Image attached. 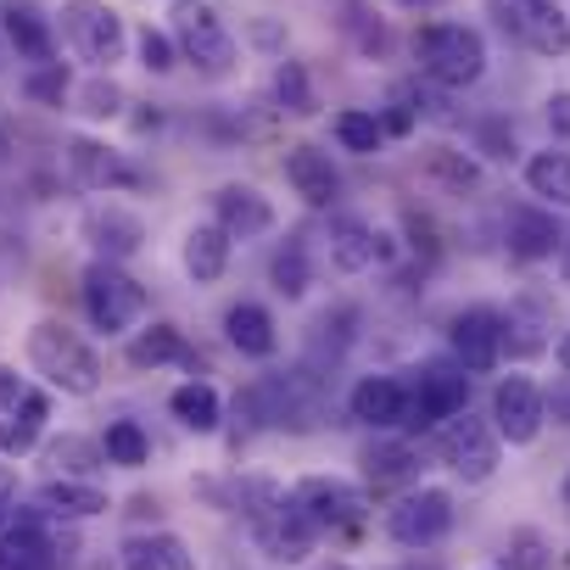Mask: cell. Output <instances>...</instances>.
<instances>
[{
	"label": "cell",
	"instance_id": "cell-29",
	"mask_svg": "<svg viewBox=\"0 0 570 570\" xmlns=\"http://www.w3.org/2000/svg\"><path fill=\"white\" fill-rule=\"evenodd\" d=\"M268 279H274V292H279V297H292V303L314 285V263H308V240H303V235H292V240H285V246L274 252Z\"/></svg>",
	"mask_w": 570,
	"mask_h": 570
},
{
	"label": "cell",
	"instance_id": "cell-21",
	"mask_svg": "<svg viewBox=\"0 0 570 570\" xmlns=\"http://www.w3.org/2000/svg\"><path fill=\"white\" fill-rule=\"evenodd\" d=\"M224 336H229V347L240 358H257V364L279 353V331H274V314L263 303H235L224 314Z\"/></svg>",
	"mask_w": 570,
	"mask_h": 570
},
{
	"label": "cell",
	"instance_id": "cell-24",
	"mask_svg": "<svg viewBox=\"0 0 570 570\" xmlns=\"http://www.w3.org/2000/svg\"><path fill=\"white\" fill-rule=\"evenodd\" d=\"M229 235L218 229V224H196L190 235H185V246H179V263H185V274L196 279V285H213V279H224V268H229Z\"/></svg>",
	"mask_w": 570,
	"mask_h": 570
},
{
	"label": "cell",
	"instance_id": "cell-31",
	"mask_svg": "<svg viewBox=\"0 0 570 570\" xmlns=\"http://www.w3.org/2000/svg\"><path fill=\"white\" fill-rule=\"evenodd\" d=\"M525 51H537V57H548V62H559V57H570V18L553 7V0H542L537 7V18H531V29H525V40H520Z\"/></svg>",
	"mask_w": 570,
	"mask_h": 570
},
{
	"label": "cell",
	"instance_id": "cell-14",
	"mask_svg": "<svg viewBox=\"0 0 570 570\" xmlns=\"http://www.w3.org/2000/svg\"><path fill=\"white\" fill-rule=\"evenodd\" d=\"M503 342H509V320H503L498 308H464V314H453V325H448L453 364L470 370V375L492 370V364L503 358Z\"/></svg>",
	"mask_w": 570,
	"mask_h": 570
},
{
	"label": "cell",
	"instance_id": "cell-13",
	"mask_svg": "<svg viewBox=\"0 0 570 570\" xmlns=\"http://www.w3.org/2000/svg\"><path fill=\"white\" fill-rule=\"evenodd\" d=\"M0 570H62V542L51 537L46 509H23L0 531Z\"/></svg>",
	"mask_w": 570,
	"mask_h": 570
},
{
	"label": "cell",
	"instance_id": "cell-19",
	"mask_svg": "<svg viewBox=\"0 0 570 570\" xmlns=\"http://www.w3.org/2000/svg\"><path fill=\"white\" fill-rule=\"evenodd\" d=\"M386 252H392V246H386V235H381V229H370L364 218H353V213L331 218V263H336L342 274H364V268H375Z\"/></svg>",
	"mask_w": 570,
	"mask_h": 570
},
{
	"label": "cell",
	"instance_id": "cell-1",
	"mask_svg": "<svg viewBox=\"0 0 570 570\" xmlns=\"http://www.w3.org/2000/svg\"><path fill=\"white\" fill-rule=\"evenodd\" d=\"M235 503H240V514H246V525H252V537L263 542L268 559H279V564H303L308 559L314 525L303 520V509L292 503V492H279L263 475H246L235 487Z\"/></svg>",
	"mask_w": 570,
	"mask_h": 570
},
{
	"label": "cell",
	"instance_id": "cell-3",
	"mask_svg": "<svg viewBox=\"0 0 570 570\" xmlns=\"http://www.w3.org/2000/svg\"><path fill=\"white\" fill-rule=\"evenodd\" d=\"M414 62L436 90H470L487 73V40L470 23H425L414 35Z\"/></svg>",
	"mask_w": 570,
	"mask_h": 570
},
{
	"label": "cell",
	"instance_id": "cell-44",
	"mask_svg": "<svg viewBox=\"0 0 570 570\" xmlns=\"http://www.w3.org/2000/svg\"><path fill=\"white\" fill-rule=\"evenodd\" d=\"M553 358H559V370H564V375H570V331H564V336H559V347H553Z\"/></svg>",
	"mask_w": 570,
	"mask_h": 570
},
{
	"label": "cell",
	"instance_id": "cell-33",
	"mask_svg": "<svg viewBox=\"0 0 570 570\" xmlns=\"http://www.w3.org/2000/svg\"><path fill=\"white\" fill-rule=\"evenodd\" d=\"M101 453H107V464H118V470H140V464L151 459V436L140 431V420H112V425L101 431Z\"/></svg>",
	"mask_w": 570,
	"mask_h": 570
},
{
	"label": "cell",
	"instance_id": "cell-15",
	"mask_svg": "<svg viewBox=\"0 0 570 570\" xmlns=\"http://www.w3.org/2000/svg\"><path fill=\"white\" fill-rule=\"evenodd\" d=\"M347 414L370 431H403L409 425V386L397 375H364L347 392Z\"/></svg>",
	"mask_w": 570,
	"mask_h": 570
},
{
	"label": "cell",
	"instance_id": "cell-36",
	"mask_svg": "<svg viewBox=\"0 0 570 570\" xmlns=\"http://www.w3.org/2000/svg\"><path fill=\"white\" fill-rule=\"evenodd\" d=\"M503 559H509V570H548V564H553V553H548L542 531H531V525L509 531V548H503Z\"/></svg>",
	"mask_w": 570,
	"mask_h": 570
},
{
	"label": "cell",
	"instance_id": "cell-17",
	"mask_svg": "<svg viewBox=\"0 0 570 570\" xmlns=\"http://www.w3.org/2000/svg\"><path fill=\"white\" fill-rule=\"evenodd\" d=\"M285 185H292L308 207H331L336 202V190H342V174L331 168V151H320V146H292L285 151Z\"/></svg>",
	"mask_w": 570,
	"mask_h": 570
},
{
	"label": "cell",
	"instance_id": "cell-26",
	"mask_svg": "<svg viewBox=\"0 0 570 570\" xmlns=\"http://www.w3.org/2000/svg\"><path fill=\"white\" fill-rule=\"evenodd\" d=\"M118 564L124 570H196V553L174 531H151V537H129Z\"/></svg>",
	"mask_w": 570,
	"mask_h": 570
},
{
	"label": "cell",
	"instance_id": "cell-28",
	"mask_svg": "<svg viewBox=\"0 0 570 570\" xmlns=\"http://www.w3.org/2000/svg\"><path fill=\"white\" fill-rule=\"evenodd\" d=\"M525 185L548 207H570V151H537V157H525Z\"/></svg>",
	"mask_w": 570,
	"mask_h": 570
},
{
	"label": "cell",
	"instance_id": "cell-6",
	"mask_svg": "<svg viewBox=\"0 0 570 570\" xmlns=\"http://www.w3.org/2000/svg\"><path fill=\"white\" fill-rule=\"evenodd\" d=\"M168 35H174L179 57L196 62L202 73H229V62H235V40H229L224 18L207 7V0H174Z\"/></svg>",
	"mask_w": 570,
	"mask_h": 570
},
{
	"label": "cell",
	"instance_id": "cell-10",
	"mask_svg": "<svg viewBox=\"0 0 570 570\" xmlns=\"http://www.w3.org/2000/svg\"><path fill=\"white\" fill-rule=\"evenodd\" d=\"M292 503L303 509V520L314 525V537L320 531H358L364 514H370L364 492L353 481H336V475H303L292 487Z\"/></svg>",
	"mask_w": 570,
	"mask_h": 570
},
{
	"label": "cell",
	"instance_id": "cell-4",
	"mask_svg": "<svg viewBox=\"0 0 570 570\" xmlns=\"http://www.w3.org/2000/svg\"><path fill=\"white\" fill-rule=\"evenodd\" d=\"M57 29H62L68 51H73L79 62H90L96 73H107V68L124 62V51H129V29H124V18L107 7V0H62Z\"/></svg>",
	"mask_w": 570,
	"mask_h": 570
},
{
	"label": "cell",
	"instance_id": "cell-50",
	"mask_svg": "<svg viewBox=\"0 0 570 570\" xmlns=\"http://www.w3.org/2000/svg\"><path fill=\"white\" fill-rule=\"evenodd\" d=\"M564 503H570V475H564Z\"/></svg>",
	"mask_w": 570,
	"mask_h": 570
},
{
	"label": "cell",
	"instance_id": "cell-7",
	"mask_svg": "<svg viewBox=\"0 0 570 570\" xmlns=\"http://www.w3.org/2000/svg\"><path fill=\"white\" fill-rule=\"evenodd\" d=\"M436 453H442V464H448L459 481L481 487V481H492L503 442H498L492 420H475V414L464 409V414H453V420L442 425V436H436Z\"/></svg>",
	"mask_w": 570,
	"mask_h": 570
},
{
	"label": "cell",
	"instance_id": "cell-8",
	"mask_svg": "<svg viewBox=\"0 0 570 570\" xmlns=\"http://www.w3.org/2000/svg\"><path fill=\"white\" fill-rule=\"evenodd\" d=\"M492 431H498V442H509V448H531L537 436H542V425H548V392L531 381V375H503L498 386H492Z\"/></svg>",
	"mask_w": 570,
	"mask_h": 570
},
{
	"label": "cell",
	"instance_id": "cell-38",
	"mask_svg": "<svg viewBox=\"0 0 570 570\" xmlns=\"http://www.w3.org/2000/svg\"><path fill=\"white\" fill-rule=\"evenodd\" d=\"M79 112H85V118H118V112H124V90H118L107 73H96V79L79 85Z\"/></svg>",
	"mask_w": 570,
	"mask_h": 570
},
{
	"label": "cell",
	"instance_id": "cell-27",
	"mask_svg": "<svg viewBox=\"0 0 570 570\" xmlns=\"http://www.w3.org/2000/svg\"><path fill=\"white\" fill-rule=\"evenodd\" d=\"M168 414H174L185 431L213 436V431H218V420H224V403H218V392H213L207 381H185V386H174V392H168Z\"/></svg>",
	"mask_w": 570,
	"mask_h": 570
},
{
	"label": "cell",
	"instance_id": "cell-9",
	"mask_svg": "<svg viewBox=\"0 0 570 570\" xmlns=\"http://www.w3.org/2000/svg\"><path fill=\"white\" fill-rule=\"evenodd\" d=\"M414 375L420 381L409 386V425L403 431H431V425H448L453 414L470 409V370H459V364H425Z\"/></svg>",
	"mask_w": 570,
	"mask_h": 570
},
{
	"label": "cell",
	"instance_id": "cell-30",
	"mask_svg": "<svg viewBox=\"0 0 570 570\" xmlns=\"http://www.w3.org/2000/svg\"><path fill=\"white\" fill-rule=\"evenodd\" d=\"M331 135H336V146L353 151V157H375L381 140H386L381 112H364V107H342V112L331 118Z\"/></svg>",
	"mask_w": 570,
	"mask_h": 570
},
{
	"label": "cell",
	"instance_id": "cell-48",
	"mask_svg": "<svg viewBox=\"0 0 570 570\" xmlns=\"http://www.w3.org/2000/svg\"><path fill=\"white\" fill-rule=\"evenodd\" d=\"M397 7H436V0H397Z\"/></svg>",
	"mask_w": 570,
	"mask_h": 570
},
{
	"label": "cell",
	"instance_id": "cell-43",
	"mask_svg": "<svg viewBox=\"0 0 570 570\" xmlns=\"http://www.w3.org/2000/svg\"><path fill=\"white\" fill-rule=\"evenodd\" d=\"M18 514V475L0 464V531H7V520Z\"/></svg>",
	"mask_w": 570,
	"mask_h": 570
},
{
	"label": "cell",
	"instance_id": "cell-5",
	"mask_svg": "<svg viewBox=\"0 0 570 570\" xmlns=\"http://www.w3.org/2000/svg\"><path fill=\"white\" fill-rule=\"evenodd\" d=\"M85 314H90V325L101 331V336H124L129 325H140V314H146V285L129 274V268H118L112 257H96L90 268H85Z\"/></svg>",
	"mask_w": 570,
	"mask_h": 570
},
{
	"label": "cell",
	"instance_id": "cell-32",
	"mask_svg": "<svg viewBox=\"0 0 570 570\" xmlns=\"http://www.w3.org/2000/svg\"><path fill=\"white\" fill-rule=\"evenodd\" d=\"M46 420H51V392H40V386H23V397H18V409H12V448L7 453H29L35 442H40V431H46Z\"/></svg>",
	"mask_w": 570,
	"mask_h": 570
},
{
	"label": "cell",
	"instance_id": "cell-20",
	"mask_svg": "<svg viewBox=\"0 0 570 570\" xmlns=\"http://www.w3.org/2000/svg\"><path fill=\"white\" fill-rule=\"evenodd\" d=\"M0 29H7L12 51L29 57V62H51L57 57V23L40 7H29V0H12V7L0 12Z\"/></svg>",
	"mask_w": 570,
	"mask_h": 570
},
{
	"label": "cell",
	"instance_id": "cell-12",
	"mask_svg": "<svg viewBox=\"0 0 570 570\" xmlns=\"http://www.w3.org/2000/svg\"><path fill=\"white\" fill-rule=\"evenodd\" d=\"M62 163H68V174H73V185H85V190H140L146 185V168H135L124 151H112V146H101V140H90V135H68L62 140Z\"/></svg>",
	"mask_w": 570,
	"mask_h": 570
},
{
	"label": "cell",
	"instance_id": "cell-2",
	"mask_svg": "<svg viewBox=\"0 0 570 570\" xmlns=\"http://www.w3.org/2000/svg\"><path fill=\"white\" fill-rule=\"evenodd\" d=\"M29 370L51 392H68V397H96L101 392V358H96V347L79 331H68L62 320H40L29 331Z\"/></svg>",
	"mask_w": 570,
	"mask_h": 570
},
{
	"label": "cell",
	"instance_id": "cell-34",
	"mask_svg": "<svg viewBox=\"0 0 570 570\" xmlns=\"http://www.w3.org/2000/svg\"><path fill=\"white\" fill-rule=\"evenodd\" d=\"M268 90H274L279 112H292V118H308L314 112V85H308V68L303 62H279L274 79H268Z\"/></svg>",
	"mask_w": 570,
	"mask_h": 570
},
{
	"label": "cell",
	"instance_id": "cell-18",
	"mask_svg": "<svg viewBox=\"0 0 570 570\" xmlns=\"http://www.w3.org/2000/svg\"><path fill=\"white\" fill-rule=\"evenodd\" d=\"M503 240H509V252H514L520 263H542V257H559L564 229H559L553 213H542V207H509Z\"/></svg>",
	"mask_w": 570,
	"mask_h": 570
},
{
	"label": "cell",
	"instance_id": "cell-22",
	"mask_svg": "<svg viewBox=\"0 0 570 570\" xmlns=\"http://www.w3.org/2000/svg\"><path fill=\"white\" fill-rule=\"evenodd\" d=\"M35 509H46L51 520H90V514H107V492L79 475H51L35 492Z\"/></svg>",
	"mask_w": 570,
	"mask_h": 570
},
{
	"label": "cell",
	"instance_id": "cell-11",
	"mask_svg": "<svg viewBox=\"0 0 570 570\" xmlns=\"http://www.w3.org/2000/svg\"><path fill=\"white\" fill-rule=\"evenodd\" d=\"M453 531V498L442 487H414L386 509V537L397 548H436Z\"/></svg>",
	"mask_w": 570,
	"mask_h": 570
},
{
	"label": "cell",
	"instance_id": "cell-39",
	"mask_svg": "<svg viewBox=\"0 0 570 570\" xmlns=\"http://www.w3.org/2000/svg\"><path fill=\"white\" fill-rule=\"evenodd\" d=\"M537 7H542V0H487V18H492V29H498V35L525 40V29H531Z\"/></svg>",
	"mask_w": 570,
	"mask_h": 570
},
{
	"label": "cell",
	"instance_id": "cell-37",
	"mask_svg": "<svg viewBox=\"0 0 570 570\" xmlns=\"http://www.w3.org/2000/svg\"><path fill=\"white\" fill-rule=\"evenodd\" d=\"M135 46H140V68L146 73H174V62H179V46H174V35L168 29H140L135 35Z\"/></svg>",
	"mask_w": 570,
	"mask_h": 570
},
{
	"label": "cell",
	"instance_id": "cell-42",
	"mask_svg": "<svg viewBox=\"0 0 570 570\" xmlns=\"http://www.w3.org/2000/svg\"><path fill=\"white\" fill-rule=\"evenodd\" d=\"M548 129H553L559 140H570V90L548 96Z\"/></svg>",
	"mask_w": 570,
	"mask_h": 570
},
{
	"label": "cell",
	"instance_id": "cell-35",
	"mask_svg": "<svg viewBox=\"0 0 570 570\" xmlns=\"http://www.w3.org/2000/svg\"><path fill=\"white\" fill-rule=\"evenodd\" d=\"M414 448L409 442H386V448H370L364 453V475L375 481V487H392V481H409L414 475Z\"/></svg>",
	"mask_w": 570,
	"mask_h": 570
},
{
	"label": "cell",
	"instance_id": "cell-46",
	"mask_svg": "<svg viewBox=\"0 0 570 570\" xmlns=\"http://www.w3.org/2000/svg\"><path fill=\"white\" fill-rule=\"evenodd\" d=\"M559 268H564V279H570V235L559 240Z\"/></svg>",
	"mask_w": 570,
	"mask_h": 570
},
{
	"label": "cell",
	"instance_id": "cell-16",
	"mask_svg": "<svg viewBox=\"0 0 570 570\" xmlns=\"http://www.w3.org/2000/svg\"><path fill=\"white\" fill-rule=\"evenodd\" d=\"M213 224L229 235V240H252V235H268L274 229V207L263 190L252 185H218L213 190Z\"/></svg>",
	"mask_w": 570,
	"mask_h": 570
},
{
	"label": "cell",
	"instance_id": "cell-49",
	"mask_svg": "<svg viewBox=\"0 0 570 570\" xmlns=\"http://www.w3.org/2000/svg\"><path fill=\"white\" fill-rule=\"evenodd\" d=\"M0 157H7V129H0Z\"/></svg>",
	"mask_w": 570,
	"mask_h": 570
},
{
	"label": "cell",
	"instance_id": "cell-41",
	"mask_svg": "<svg viewBox=\"0 0 570 570\" xmlns=\"http://www.w3.org/2000/svg\"><path fill=\"white\" fill-rule=\"evenodd\" d=\"M29 96L35 101H62L68 96V68L62 62H40V73L29 79Z\"/></svg>",
	"mask_w": 570,
	"mask_h": 570
},
{
	"label": "cell",
	"instance_id": "cell-25",
	"mask_svg": "<svg viewBox=\"0 0 570 570\" xmlns=\"http://www.w3.org/2000/svg\"><path fill=\"white\" fill-rule=\"evenodd\" d=\"M85 235L101 246V257H129V252H140V240H146V229H140V218L135 213H124V207H96L90 218H85Z\"/></svg>",
	"mask_w": 570,
	"mask_h": 570
},
{
	"label": "cell",
	"instance_id": "cell-40",
	"mask_svg": "<svg viewBox=\"0 0 570 570\" xmlns=\"http://www.w3.org/2000/svg\"><path fill=\"white\" fill-rule=\"evenodd\" d=\"M51 459H57V470L85 475V470H96V459H107V453H101V448H90L85 436H68V442H57V448H51Z\"/></svg>",
	"mask_w": 570,
	"mask_h": 570
},
{
	"label": "cell",
	"instance_id": "cell-23",
	"mask_svg": "<svg viewBox=\"0 0 570 570\" xmlns=\"http://www.w3.org/2000/svg\"><path fill=\"white\" fill-rule=\"evenodd\" d=\"M129 364H135V370H163V364L202 370V358H196V347L185 342L179 325H151V331H140V336L129 342Z\"/></svg>",
	"mask_w": 570,
	"mask_h": 570
},
{
	"label": "cell",
	"instance_id": "cell-45",
	"mask_svg": "<svg viewBox=\"0 0 570 570\" xmlns=\"http://www.w3.org/2000/svg\"><path fill=\"white\" fill-rule=\"evenodd\" d=\"M553 414H564V425H570V392H553Z\"/></svg>",
	"mask_w": 570,
	"mask_h": 570
},
{
	"label": "cell",
	"instance_id": "cell-47",
	"mask_svg": "<svg viewBox=\"0 0 570 570\" xmlns=\"http://www.w3.org/2000/svg\"><path fill=\"white\" fill-rule=\"evenodd\" d=\"M7 448H12V425H7V420H0V453H7Z\"/></svg>",
	"mask_w": 570,
	"mask_h": 570
}]
</instances>
